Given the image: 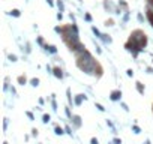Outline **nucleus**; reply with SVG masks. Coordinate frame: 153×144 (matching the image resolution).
<instances>
[{
    "label": "nucleus",
    "instance_id": "1",
    "mask_svg": "<svg viewBox=\"0 0 153 144\" xmlns=\"http://www.w3.org/2000/svg\"><path fill=\"white\" fill-rule=\"evenodd\" d=\"M78 68L84 72H87V74H93V71L96 68V63L93 60V57L90 56L89 51H84L78 56Z\"/></svg>",
    "mask_w": 153,
    "mask_h": 144
},
{
    "label": "nucleus",
    "instance_id": "2",
    "mask_svg": "<svg viewBox=\"0 0 153 144\" xmlns=\"http://www.w3.org/2000/svg\"><path fill=\"white\" fill-rule=\"evenodd\" d=\"M129 42H132V44H138V47H140V50H141V48L146 45V35H144L141 30H137V32H134V33L131 35Z\"/></svg>",
    "mask_w": 153,
    "mask_h": 144
},
{
    "label": "nucleus",
    "instance_id": "3",
    "mask_svg": "<svg viewBox=\"0 0 153 144\" xmlns=\"http://www.w3.org/2000/svg\"><path fill=\"white\" fill-rule=\"evenodd\" d=\"M120 96H122V93H120V90H114V92L111 93V99H113V101H117V99H119Z\"/></svg>",
    "mask_w": 153,
    "mask_h": 144
},
{
    "label": "nucleus",
    "instance_id": "4",
    "mask_svg": "<svg viewBox=\"0 0 153 144\" xmlns=\"http://www.w3.org/2000/svg\"><path fill=\"white\" fill-rule=\"evenodd\" d=\"M54 75H56L57 78H62V71H60L59 68H56V69H54Z\"/></svg>",
    "mask_w": 153,
    "mask_h": 144
},
{
    "label": "nucleus",
    "instance_id": "5",
    "mask_svg": "<svg viewBox=\"0 0 153 144\" xmlns=\"http://www.w3.org/2000/svg\"><path fill=\"white\" fill-rule=\"evenodd\" d=\"M137 87H138V92H140V93H143V92H144V89H143L141 83H137Z\"/></svg>",
    "mask_w": 153,
    "mask_h": 144
},
{
    "label": "nucleus",
    "instance_id": "6",
    "mask_svg": "<svg viewBox=\"0 0 153 144\" xmlns=\"http://www.w3.org/2000/svg\"><path fill=\"white\" fill-rule=\"evenodd\" d=\"M32 84H33V86H38V84H39V80H38V78H33V80H32Z\"/></svg>",
    "mask_w": 153,
    "mask_h": 144
},
{
    "label": "nucleus",
    "instance_id": "7",
    "mask_svg": "<svg viewBox=\"0 0 153 144\" xmlns=\"http://www.w3.org/2000/svg\"><path fill=\"white\" fill-rule=\"evenodd\" d=\"M47 48H48L51 53H56V51H57V50H56V47H53V45H51V47H47Z\"/></svg>",
    "mask_w": 153,
    "mask_h": 144
},
{
    "label": "nucleus",
    "instance_id": "8",
    "mask_svg": "<svg viewBox=\"0 0 153 144\" xmlns=\"http://www.w3.org/2000/svg\"><path fill=\"white\" fill-rule=\"evenodd\" d=\"M56 134H57V135H62V134H63V131H62L60 128H56Z\"/></svg>",
    "mask_w": 153,
    "mask_h": 144
},
{
    "label": "nucleus",
    "instance_id": "9",
    "mask_svg": "<svg viewBox=\"0 0 153 144\" xmlns=\"http://www.w3.org/2000/svg\"><path fill=\"white\" fill-rule=\"evenodd\" d=\"M11 14H12V15H15V17H18V15H20V12H18L17 9H14V11H12Z\"/></svg>",
    "mask_w": 153,
    "mask_h": 144
},
{
    "label": "nucleus",
    "instance_id": "10",
    "mask_svg": "<svg viewBox=\"0 0 153 144\" xmlns=\"http://www.w3.org/2000/svg\"><path fill=\"white\" fill-rule=\"evenodd\" d=\"M44 122H45V123H47V122H50V116H47V114H45V116H44Z\"/></svg>",
    "mask_w": 153,
    "mask_h": 144
},
{
    "label": "nucleus",
    "instance_id": "11",
    "mask_svg": "<svg viewBox=\"0 0 153 144\" xmlns=\"http://www.w3.org/2000/svg\"><path fill=\"white\" fill-rule=\"evenodd\" d=\"M18 81H20V83H26V78H24V77H20Z\"/></svg>",
    "mask_w": 153,
    "mask_h": 144
},
{
    "label": "nucleus",
    "instance_id": "12",
    "mask_svg": "<svg viewBox=\"0 0 153 144\" xmlns=\"http://www.w3.org/2000/svg\"><path fill=\"white\" fill-rule=\"evenodd\" d=\"M96 108H99V110H101V111H104V107H102V105H99V104H98V105H96Z\"/></svg>",
    "mask_w": 153,
    "mask_h": 144
},
{
    "label": "nucleus",
    "instance_id": "13",
    "mask_svg": "<svg viewBox=\"0 0 153 144\" xmlns=\"http://www.w3.org/2000/svg\"><path fill=\"white\" fill-rule=\"evenodd\" d=\"M114 143H116V144H122V141H120L119 138H116V140H114Z\"/></svg>",
    "mask_w": 153,
    "mask_h": 144
},
{
    "label": "nucleus",
    "instance_id": "14",
    "mask_svg": "<svg viewBox=\"0 0 153 144\" xmlns=\"http://www.w3.org/2000/svg\"><path fill=\"white\" fill-rule=\"evenodd\" d=\"M92 144H98V140H95V138H92Z\"/></svg>",
    "mask_w": 153,
    "mask_h": 144
},
{
    "label": "nucleus",
    "instance_id": "15",
    "mask_svg": "<svg viewBox=\"0 0 153 144\" xmlns=\"http://www.w3.org/2000/svg\"><path fill=\"white\" fill-rule=\"evenodd\" d=\"M48 2H50V3H51V5H53V0H48Z\"/></svg>",
    "mask_w": 153,
    "mask_h": 144
}]
</instances>
